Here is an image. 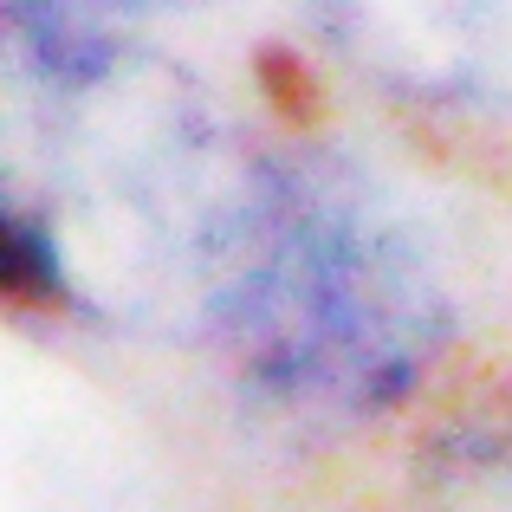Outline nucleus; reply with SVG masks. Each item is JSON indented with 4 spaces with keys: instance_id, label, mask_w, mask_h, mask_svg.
<instances>
[{
    "instance_id": "1",
    "label": "nucleus",
    "mask_w": 512,
    "mask_h": 512,
    "mask_svg": "<svg viewBox=\"0 0 512 512\" xmlns=\"http://www.w3.org/2000/svg\"><path fill=\"white\" fill-rule=\"evenodd\" d=\"M169 325L260 428L363 441L435 402L467 299L435 221L376 163L247 130Z\"/></svg>"
},
{
    "instance_id": "4",
    "label": "nucleus",
    "mask_w": 512,
    "mask_h": 512,
    "mask_svg": "<svg viewBox=\"0 0 512 512\" xmlns=\"http://www.w3.org/2000/svg\"><path fill=\"white\" fill-rule=\"evenodd\" d=\"M7 7H175V0H7Z\"/></svg>"
},
{
    "instance_id": "2",
    "label": "nucleus",
    "mask_w": 512,
    "mask_h": 512,
    "mask_svg": "<svg viewBox=\"0 0 512 512\" xmlns=\"http://www.w3.org/2000/svg\"><path fill=\"white\" fill-rule=\"evenodd\" d=\"M350 65L422 111H512V0H312Z\"/></svg>"
},
{
    "instance_id": "3",
    "label": "nucleus",
    "mask_w": 512,
    "mask_h": 512,
    "mask_svg": "<svg viewBox=\"0 0 512 512\" xmlns=\"http://www.w3.org/2000/svg\"><path fill=\"white\" fill-rule=\"evenodd\" d=\"M0 312L39 318V325L91 318L78 266H72V253H65L59 227L26 195V182L13 175L7 150H0Z\"/></svg>"
}]
</instances>
